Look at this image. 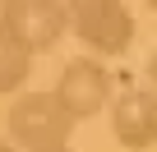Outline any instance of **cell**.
<instances>
[{"instance_id": "obj_1", "label": "cell", "mask_w": 157, "mask_h": 152, "mask_svg": "<svg viewBox=\"0 0 157 152\" xmlns=\"http://www.w3.org/2000/svg\"><path fill=\"white\" fill-rule=\"evenodd\" d=\"M5 134L14 152H60L69 147L74 115L56 102V92H19L5 111Z\"/></svg>"}, {"instance_id": "obj_2", "label": "cell", "mask_w": 157, "mask_h": 152, "mask_svg": "<svg viewBox=\"0 0 157 152\" xmlns=\"http://www.w3.org/2000/svg\"><path fill=\"white\" fill-rule=\"evenodd\" d=\"M65 9H69V32L93 60H116L134 46L139 23H134V9L120 0H78Z\"/></svg>"}, {"instance_id": "obj_3", "label": "cell", "mask_w": 157, "mask_h": 152, "mask_svg": "<svg viewBox=\"0 0 157 152\" xmlns=\"http://www.w3.org/2000/svg\"><path fill=\"white\" fill-rule=\"evenodd\" d=\"M65 32H69V9L56 5V0H10V5H0V37L28 60L56 51V42Z\"/></svg>"}, {"instance_id": "obj_4", "label": "cell", "mask_w": 157, "mask_h": 152, "mask_svg": "<svg viewBox=\"0 0 157 152\" xmlns=\"http://www.w3.org/2000/svg\"><path fill=\"white\" fill-rule=\"evenodd\" d=\"M111 69L102 65V60H93V55H74V60H65L60 65V79H56V102L74 115V124L78 120H93V115H102L106 106H111Z\"/></svg>"}, {"instance_id": "obj_5", "label": "cell", "mask_w": 157, "mask_h": 152, "mask_svg": "<svg viewBox=\"0 0 157 152\" xmlns=\"http://www.w3.org/2000/svg\"><path fill=\"white\" fill-rule=\"evenodd\" d=\"M111 134L125 152L157 147V92L152 88H125L111 102Z\"/></svg>"}, {"instance_id": "obj_6", "label": "cell", "mask_w": 157, "mask_h": 152, "mask_svg": "<svg viewBox=\"0 0 157 152\" xmlns=\"http://www.w3.org/2000/svg\"><path fill=\"white\" fill-rule=\"evenodd\" d=\"M28 74H33V60L19 55L5 37H0V97H19L23 83H28Z\"/></svg>"}, {"instance_id": "obj_7", "label": "cell", "mask_w": 157, "mask_h": 152, "mask_svg": "<svg viewBox=\"0 0 157 152\" xmlns=\"http://www.w3.org/2000/svg\"><path fill=\"white\" fill-rule=\"evenodd\" d=\"M148 88L157 92V46H152V55H148Z\"/></svg>"}, {"instance_id": "obj_8", "label": "cell", "mask_w": 157, "mask_h": 152, "mask_svg": "<svg viewBox=\"0 0 157 152\" xmlns=\"http://www.w3.org/2000/svg\"><path fill=\"white\" fill-rule=\"evenodd\" d=\"M0 152H14V147H10V138H0Z\"/></svg>"}, {"instance_id": "obj_9", "label": "cell", "mask_w": 157, "mask_h": 152, "mask_svg": "<svg viewBox=\"0 0 157 152\" xmlns=\"http://www.w3.org/2000/svg\"><path fill=\"white\" fill-rule=\"evenodd\" d=\"M60 152H74V147H60Z\"/></svg>"}]
</instances>
